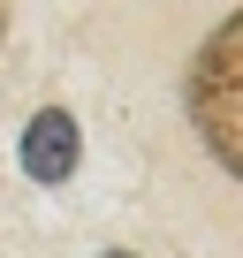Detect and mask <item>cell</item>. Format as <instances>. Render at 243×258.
Here are the masks:
<instances>
[{"mask_svg": "<svg viewBox=\"0 0 243 258\" xmlns=\"http://www.w3.org/2000/svg\"><path fill=\"white\" fill-rule=\"evenodd\" d=\"M183 99H190V121H198L205 152L243 182V8H235L205 46H198Z\"/></svg>", "mask_w": 243, "mask_h": 258, "instance_id": "obj_1", "label": "cell"}, {"mask_svg": "<svg viewBox=\"0 0 243 258\" xmlns=\"http://www.w3.org/2000/svg\"><path fill=\"white\" fill-rule=\"evenodd\" d=\"M76 160H84L76 114H69V106H38V114L23 121V175L46 182V190H61V182L76 175Z\"/></svg>", "mask_w": 243, "mask_h": 258, "instance_id": "obj_2", "label": "cell"}, {"mask_svg": "<svg viewBox=\"0 0 243 258\" xmlns=\"http://www.w3.org/2000/svg\"><path fill=\"white\" fill-rule=\"evenodd\" d=\"M99 258H130V250H99Z\"/></svg>", "mask_w": 243, "mask_h": 258, "instance_id": "obj_3", "label": "cell"}]
</instances>
